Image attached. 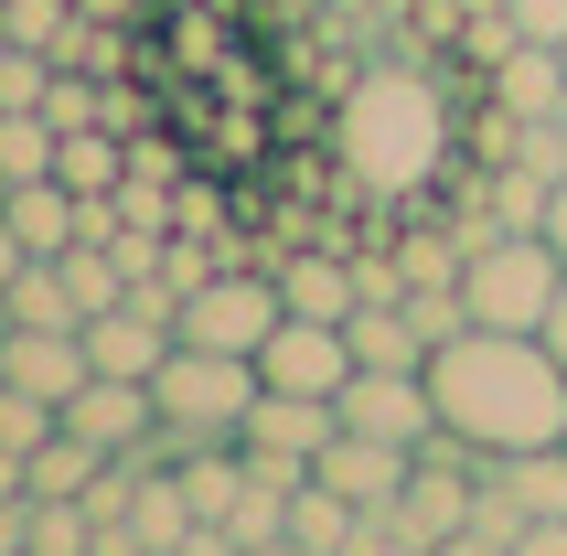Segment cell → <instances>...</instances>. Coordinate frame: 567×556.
<instances>
[{
	"label": "cell",
	"mask_w": 567,
	"mask_h": 556,
	"mask_svg": "<svg viewBox=\"0 0 567 556\" xmlns=\"http://www.w3.org/2000/svg\"><path fill=\"white\" fill-rule=\"evenodd\" d=\"M54 429H64V406L22 397V385H0V450H22V461H32V450H43Z\"/></svg>",
	"instance_id": "25"
},
{
	"label": "cell",
	"mask_w": 567,
	"mask_h": 556,
	"mask_svg": "<svg viewBox=\"0 0 567 556\" xmlns=\"http://www.w3.org/2000/svg\"><path fill=\"white\" fill-rule=\"evenodd\" d=\"M54 183H64V193H86V204H96V193H118V183H128V140H118V128H64Z\"/></svg>",
	"instance_id": "20"
},
{
	"label": "cell",
	"mask_w": 567,
	"mask_h": 556,
	"mask_svg": "<svg viewBox=\"0 0 567 556\" xmlns=\"http://www.w3.org/2000/svg\"><path fill=\"white\" fill-rule=\"evenodd\" d=\"M43 96H54V54H22L11 43L0 54V107H43Z\"/></svg>",
	"instance_id": "26"
},
{
	"label": "cell",
	"mask_w": 567,
	"mask_h": 556,
	"mask_svg": "<svg viewBox=\"0 0 567 556\" xmlns=\"http://www.w3.org/2000/svg\"><path fill=\"white\" fill-rule=\"evenodd\" d=\"M32 556H96V514L86 503H32Z\"/></svg>",
	"instance_id": "24"
},
{
	"label": "cell",
	"mask_w": 567,
	"mask_h": 556,
	"mask_svg": "<svg viewBox=\"0 0 567 556\" xmlns=\"http://www.w3.org/2000/svg\"><path fill=\"white\" fill-rule=\"evenodd\" d=\"M332 406H343V429H353V439H385V450H429V439H440L429 374H375V364H364Z\"/></svg>",
	"instance_id": "7"
},
{
	"label": "cell",
	"mask_w": 567,
	"mask_h": 556,
	"mask_svg": "<svg viewBox=\"0 0 567 556\" xmlns=\"http://www.w3.org/2000/svg\"><path fill=\"white\" fill-rule=\"evenodd\" d=\"M151 397H161L151 450H161V461H193V450H225V439H247V406L268 397V385H257L247 353H193V342H172V364L151 374Z\"/></svg>",
	"instance_id": "3"
},
{
	"label": "cell",
	"mask_w": 567,
	"mask_h": 556,
	"mask_svg": "<svg viewBox=\"0 0 567 556\" xmlns=\"http://www.w3.org/2000/svg\"><path fill=\"white\" fill-rule=\"evenodd\" d=\"M86 332H0V385H22V397L64 406L75 385H86Z\"/></svg>",
	"instance_id": "13"
},
{
	"label": "cell",
	"mask_w": 567,
	"mask_h": 556,
	"mask_svg": "<svg viewBox=\"0 0 567 556\" xmlns=\"http://www.w3.org/2000/svg\"><path fill=\"white\" fill-rule=\"evenodd\" d=\"M514 43H567V0H504Z\"/></svg>",
	"instance_id": "27"
},
{
	"label": "cell",
	"mask_w": 567,
	"mask_h": 556,
	"mask_svg": "<svg viewBox=\"0 0 567 556\" xmlns=\"http://www.w3.org/2000/svg\"><path fill=\"white\" fill-rule=\"evenodd\" d=\"M482 86H493V119L504 128L567 119V43H504V54L482 64Z\"/></svg>",
	"instance_id": "9"
},
{
	"label": "cell",
	"mask_w": 567,
	"mask_h": 556,
	"mask_svg": "<svg viewBox=\"0 0 567 556\" xmlns=\"http://www.w3.org/2000/svg\"><path fill=\"white\" fill-rule=\"evenodd\" d=\"M536 236H546V247H557V268H567V183L546 193V225H536Z\"/></svg>",
	"instance_id": "33"
},
{
	"label": "cell",
	"mask_w": 567,
	"mask_h": 556,
	"mask_svg": "<svg viewBox=\"0 0 567 556\" xmlns=\"http://www.w3.org/2000/svg\"><path fill=\"white\" fill-rule=\"evenodd\" d=\"M0 204H11V183H0Z\"/></svg>",
	"instance_id": "35"
},
{
	"label": "cell",
	"mask_w": 567,
	"mask_h": 556,
	"mask_svg": "<svg viewBox=\"0 0 567 556\" xmlns=\"http://www.w3.org/2000/svg\"><path fill=\"white\" fill-rule=\"evenodd\" d=\"M0 300H11V332H86L75 321V289H64V257H32Z\"/></svg>",
	"instance_id": "19"
},
{
	"label": "cell",
	"mask_w": 567,
	"mask_h": 556,
	"mask_svg": "<svg viewBox=\"0 0 567 556\" xmlns=\"http://www.w3.org/2000/svg\"><path fill=\"white\" fill-rule=\"evenodd\" d=\"M268 268H279L289 321H353V300H364V278H353L343 247H279Z\"/></svg>",
	"instance_id": "12"
},
{
	"label": "cell",
	"mask_w": 567,
	"mask_h": 556,
	"mask_svg": "<svg viewBox=\"0 0 567 556\" xmlns=\"http://www.w3.org/2000/svg\"><path fill=\"white\" fill-rule=\"evenodd\" d=\"M353 514H364V503H343V493L311 471V482L289 493V546H300V556H343V546H353Z\"/></svg>",
	"instance_id": "21"
},
{
	"label": "cell",
	"mask_w": 567,
	"mask_h": 556,
	"mask_svg": "<svg viewBox=\"0 0 567 556\" xmlns=\"http://www.w3.org/2000/svg\"><path fill=\"white\" fill-rule=\"evenodd\" d=\"M343 172L353 193L375 204H408L450 172V107H440V75H408V64H375L364 86L343 96Z\"/></svg>",
	"instance_id": "2"
},
{
	"label": "cell",
	"mask_w": 567,
	"mask_h": 556,
	"mask_svg": "<svg viewBox=\"0 0 567 556\" xmlns=\"http://www.w3.org/2000/svg\"><path fill=\"white\" fill-rule=\"evenodd\" d=\"M408 461L417 450H385V439H353V429H332V450H321V482H332V493L343 503H364V514H375V503H396L408 493Z\"/></svg>",
	"instance_id": "15"
},
{
	"label": "cell",
	"mask_w": 567,
	"mask_h": 556,
	"mask_svg": "<svg viewBox=\"0 0 567 556\" xmlns=\"http://www.w3.org/2000/svg\"><path fill=\"white\" fill-rule=\"evenodd\" d=\"M514 556H567V514H557V525H525V535H514Z\"/></svg>",
	"instance_id": "32"
},
{
	"label": "cell",
	"mask_w": 567,
	"mask_h": 556,
	"mask_svg": "<svg viewBox=\"0 0 567 556\" xmlns=\"http://www.w3.org/2000/svg\"><path fill=\"white\" fill-rule=\"evenodd\" d=\"M0 493H22V450H0Z\"/></svg>",
	"instance_id": "34"
},
{
	"label": "cell",
	"mask_w": 567,
	"mask_h": 556,
	"mask_svg": "<svg viewBox=\"0 0 567 556\" xmlns=\"http://www.w3.org/2000/svg\"><path fill=\"white\" fill-rule=\"evenodd\" d=\"M172 556H247V546H236V535H225V525H193V535H183V546H172Z\"/></svg>",
	"instance_id": "30"
},
{
	"label": "cell",
	"mask_w": 567,
	"mask_h": 556,
	"mask_svg": "<svg viewBox=\"0 0 567 556\" xmlns=\"http://www.w3.org/2000/svg\"><path fill=\"white\" fill-rule=\"evenodd\" d=\"M493 482H504V503L525 514V525H557V514H567V439H557V450H514V461H493Z\"/></svg>",
	"instance_id": "18"
},
{
	"label": "cell",
	"mask_w": 567,
	"mask_h": 556,
	"mask_svg": "<svg viewBox=\"0 0 567 556\" xmlns=\"http://www.w3.org/2000/svg\"><path fill=\"white\" fill-rule=\"evenodd\" d=\"M289 321V300H279V268L268 257H236V268H215L204 289H183V310H172V332L193 342V353H268V332Z\"/></svg>",
	"instance_id": "4"
},
{
	"label": "cell",
	"mask_w": 567,
	"mask_h": 556,
	"mask_svg": "<svg viewBox=\"0 0 567 556\" xmlns=\"http://www.w3.org/2000/svg\"><path fill=\"white\" fill-rule=\"evenodd\" d=\"M96 471H107V450H96V439H75V429H54V439L22 461V493H32V503H86Z\"/></svg>",
	"instance_id": "17"
},
{
	"label": "cell",
	"mask_w": 567,
	"mask_h": 556,
	"mask_svg": "<svg viewBox=\"0 0 567 556\" xmlns=\"http://www.w3.org/2000/svg\"><path fill=\"white\" fill-rule=\"evenodd\" d=\"M343 342H353V374H364V364H375V374H429V353H440V342L417 332L408 300H353Z\"/></svg>",
	"instance_id": "14"
},
{
	"label": "cell",
	"mask_w": 567,
	"mask_h": 556,
	"mask_svg": "<svg viewBox=\"0 0 567 556\" xmlns=\"http://www.w3.org/2000/svg\"><path fill=\"white\" fill-rule=\"evenodd\" d=\"M75 215H86V204L64 183H11V204H0V225L22 236V257H64L75 247Z\"/></svg>",
	"instance_id": "16"
},
{
	"label": "cell",
	"mask_w": 567,
	"mask_h": 556,
	"mask_svg": "<svg viewBox=\"0 0 567 556\" xmlns=\"http://www.w3.org/2000/svg\"><path fill=\"white\" fill-rule=\"evenodd\" d=\"M429 556H514V546H504V535H482V525H461L450 546H429Z\"/></svg>",
	"instance_id": "29"
},
{
	"label": "cell",
	"mask_w": 567,
	"mask_h": 556,
	"mask_svg": "<svg viewBox=\"0 0 567 556\" xmlns=\"http://www.w3.org/2000/svg\"><path fill=\"white\" fill-rule=\"evenodd\" d=\"M557 247L546 236H493V247L461 257V310H472L482 332H536L546 300H557Z\"/></svg>",
	"instance_id": "5"
},
{
	"label": "cell",
	"mask_w": 567,
	"mask_h": 556,
	"mask_svg": "<svg viewBox=\"0 0 567 556\" xmlns=\"http://www.w3.org/2000/svg\"><path fill=\"white\" fill-rule=\"evenodd\" d=\"M172 471H183L193 525H225V514H236V482H247V450L225 439V450H193V461H172Z\"/></svg>",
	"instance_id": "22"
},
{
	"label": "cell",
	"mask_w": 567,
	"mask_h": 556,
	"mask_svg": "<svg viewBox=\"0 0 567 556\" xmlns=\"http://www.w3.org/2000/svg\"><path fill=\"white\" fill-rule=\"evenodd\" d=\"M257 385H279V397H343V385H353L343 321H279L268 353H257Z\"/></svg>",
	"instance_id": "8"
},
{
	"label": "cell",
	"mask_w": 567,
	"mask_h": 556,
	"mask_svg": "<svg viewBox=\"0 0 567 556\" xmlns=\"http://www.w3.org/2000/svg\"><path fill=\"white\" fill-rule=\"evenodd\" d=\"M64 429H75V439H96V450L118 461V450H151L161 397H151V385H128V374H86V385L64 397Z\"/></svg>",
	"instance_id": "10"
},
{
	"label": "cell",
	"mask_w": 567,
	"mask_h": 556,
	"mask_svg": "<svg viewBox=\"0 0 567 556\" xmlns=\"http://www.w3.org/2000/svg\"><path fill=\"white\" fill-rule=\"evenodd\" d=\"M429 406L440 429L482 461H514V450H557L567 439V364L536 332H450L429 353Z\"/></svg>",
	"instance_id": "1"
},
{
	"label": "cell",
	"mask_w": 567,
	"mask_h": 556,
	"mask_svg": "<svg viewBox=\"0 0 567 556\" xmlns=\"http://www.w3.org/2000/svg\"><path fill=\"white\" fill-rule=\"evenodd\" d=\"M172 310H183V289H172V278H140L118 310H96V321H86V364L151 385V374L172 364V342H183V332H172Z\"/></svg>",
	"instance_id": "6"
},
{
	"label": "cell",
	"mask_w": 567,
	"mask_h": 556,
	"mask_svg": "<svg viewBox=\"0 0 567 556\" xmlns=\"http://www.w3.org/2000/svg\"><path fill=\"white\" fill-rule=\"evenodd\" d=\"M332 429H343V406H332V397H279V385H268V397L247 406V439H236V450H257V461H289V471H311L321 450H332Z\"/></svg>",
	"instance_id": "11"
},
{
	"label": "cell",
	"mask_w": 567,
	"mask_h": 556,
	"mask_svg": "<svg viewBox=\"0 0 567 556\" xmlns=\"http://www.w3.org/2000/svg\"><path fill=\"white\" fill-rule=\"evenodd\" d=\"M0 556H32V493H0Z\"/></svg>",
	"instance_id": "28"
},
{
	"label": "cell",
	"mask_w": 567,
	"mask_h": 556,
	"mask_svg": "<svg viewBox=\"0 0 567 556\" xmlns=\"http://www.w3.org/2000/svg\"><path fill=\"white\" fill-rule=\"evenodd\" d=\"M536 342H546V353H557V364H567V278H557V300H546V321H536Z\"/></svg>",
	"instance_id": "31"
},
{
	"label": "cell",
	"mask_w": 567,
	"mask_h": 556,
	"mask_svg": "<svg viewBox=\"0 0 567 556\" xmlns=\"http://www.w3.org/2000/svg\"><path fill=\"white\" fill-rule=\"evenodd\" d=\"M64 289H75V321H96V310L128 300V268L107 247H64Z\"/></svg>",
	"instance_id": "23"
}]
</instances>
